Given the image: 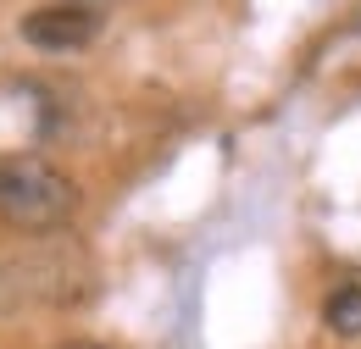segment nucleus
Instances as JSON below:
<instances>
[{
  "instance_id": "obj_1",
  "label": "nucleus",
  "mask_w": 361,
  "mask_h": 349,
  "mask_svg": "<svg viewBox=\"0 0 361 349\" xmlns=\"http://www.w3.org/2000/svg\"><path fill=\"white\" fill-rule=\"evenodd\" d=\"M73 217H78V183L56 161L34 156V150L0 156V222L6 227L28 233V239H50Z\"/></svg>"
},
{
  "instance_id": "obj_2",
  "label": "nucleus",
  "mask_w": 361,
  "mask_h": 349,
  "mask_svg": "<svg viewBox=\"0 0 361 349\" xmlns=\"http://www.w3.org/2000/svg\"><path fill=\"white\" fill-rule=\"evenodd\" d=\"M17 34H23L28 50H39V56H67V50H84V44L100 39V11L50 0V6H34V11L17 23Z\"/></svg>"
},
{
  "instance_id": "obj_3",
  "label": "nucleus",
  "mask_w": 361,
  "mask_h": 349,
  "mask_svg": "<svg viewBox=\"0 0 361 349\" xmlns=\"http://www.w3.org/2000/svg\"><path fill=\"white\" fill-rule=\"evenodd\" d=\"M322 322H328V333H339V338H361V283H339V288L322 300Z\"/></svg>"
},
{
  "instance_id": "obj_4",
  "label": "nucleus",
  "mask_w": 361,
  "mask_h": 349,
  "mask_svg": "<svg viewBox=\"0 0 361 349\" xmlns=\"http://www.w3.org/2000/svg\"><path fill=\"white\" fill-rule=\"evenodd\" d=\"M34 300V277H28V255H0V316Z\"/></svg>"
},
{
  "instance_id": "obj_5",
  "label": "nucleus",
  "mask_w": 361,
  "mask_h": 349,
  "mask_svg": "<svg viewBox=\"0 0 361 349\" xmlns=\"http://www.w3.org/2000/svg\"><path fill=\"white\" fill-rule=\"evenodd\" d=\"M50 349H111V344H94V338H67V344H50Z\"/></svg>"
},
{
  "instance_id": "obj_6",
  "label": "nucleus",
  "mask_w": 361,
  "mask_h": 349,
  "mask_svg": "<svg viewBox=\"0 0 361 349\" xmlns=\"http://www.w3.org/2000/svg\"><path fill=\"white\" fill-rule=\"evenodd\" d=\"M67 6H90V11H100V6H111V0H67Z\"/></svg>"
},
{
  "instance_id": "obj_7",
  "label": "nucleus",
  "mask_w": 361,
  "mask_h": 349,
  "mask_svg": "<svg viewBox=\"0 0 361 349\" xmlns=\"http://www.w3.org/2000/svg\"><path fill=\"white\" fill-rule=\"evenodd\" d=\"M356 23H361V17H356Z\"/></svg>"
}]
</instances>
